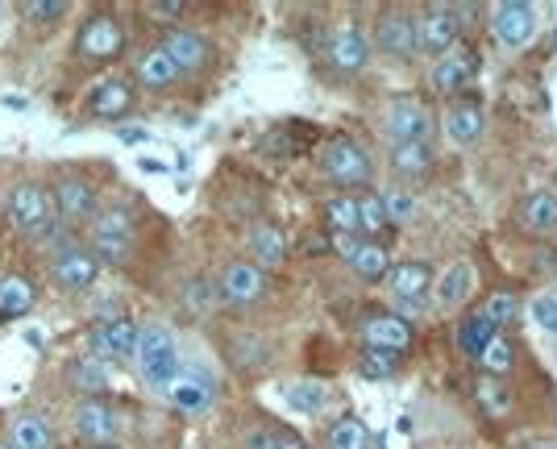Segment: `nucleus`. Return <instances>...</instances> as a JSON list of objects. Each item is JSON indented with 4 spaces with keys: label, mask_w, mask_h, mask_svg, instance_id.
I'll return each instance as SVG.
<instances>
[{
    "label": "nucleus",
    "mask_w": 557,
    "mask_h": 449,
    "mask_svg": "<svg viewBox=\"0 0 557 449\" xmlns=\"http://www.w3.org/2000/svg\"><path fill=\"white\" fill-rule=\"evenodd\" d=\"M104 449H125V446H104Z\"/></svg>",
    "instance_id": "obj_53"
},
{
    "label": "nucleus",
    "mask_w": 557,
    "mask_h": 449,
    "mask_svg": "<svg viewBox=\"0 0 557 449\" xmlns=\"http://www.w3.org/2000/svg\"><path fill=\"white\" fill-rule=\"evenodd\" d=\"M511 362H516V350H511V341L499 333V337H491L487 346L479 350V366H483V375L487 378H504L511 371Z\"/></svg>",
    "instance_id": "obj_33"
},
{
    "label": "nucleus",
    "mask_w": 557,
    "mask_h": 449,
    "mask_svg": "<svg viewBox=\"0 0 557 449\" xmlns=\"http://www.w3.org/2000/svg\"><path fill=\"white\" fill-rule=\"evenodd\" d=\"M325 221L333 237H354L358 234V200L354 196H333L325 204Z\"/></svg>",
    "instance_id": "obj_34"
},
{
    "label": "nucleus",
    "mask_w": 557,
    "mask_h": 449,
    "mask_svg": "<svg viewBox=\"0 0 557 449\" xmlns=\"http://www.w3.org/2000/svg\"><path fill=\"white\" fill-rule=\"evenodd\" d=\"M141 13L171 29V25H180L187 17V4H180V0H150V4H141Z\"/></svg>",
    "instance_id": "obj_42"
},
{
    "label": "nucleus",
    "mask_w": 557,
    "mask_h": 449,
    "mask_svg": "<svg viewBox=\"0 0 557 449\" xmlns=\"http://www.w3.org/2000/svg\"><path fill=\"white\" fill-rule=\"evenodd\" d=\"M287 259V241H283V229L275 225H255L250 229V262L258 271H278Z\"/></svg>",
    "instance_id": "obj_25"
},
{
    "label": "nucleus",
    "mask_w": 557,
    "mask_h": 449,
    "mask_svg": "<svg viewBox=\"0 0 557 449\" xmlns=\"http://www.w3.org/2000/svg\"><path fill=\"white\" fill-rule=\"evenodd\" d=\"M129 50V25L113 4H88L79 9V22L71 34V47L59 67V92L88 88L92 79L109 75Z\"/></svg>",
    "instance_id": "obj_1"
},
{
    "label": "nucleus",
    "mask_w": 557,
    "mask_h": 449,
    "mask_svg": "<svg viewBox=\"0 0 557 449\" xmlns=\"http://www.w3.org/2000/svg\"><path fill=\"white\" fill-rule=\"evenodd\" d=\"M516 296L511 291H495V296H487V304H483V316H487L491 325H495V333L499 329H508L511 321H516Z\"/></svg>",
    "instance_id": "obj_39"
},
{
    "label": "nucleus",
    "mask_w": 557,
    "mask_h": 449,
    "mask_svg": "<svg viewBox=\"0 0 557 449\" xmlns=\"http://www.w3.org/2000/svg\"><path fill=\"white\" fill-rule=\"evenodd\" d=\"M383 229H387V209H383V200H379V196H362V200H358V234L379 237Z\"/></svg>",
    "instance_id": "obj_38"
},
{
    "label": "nucleus",
    "mask_w": 557,
    "mask_h": 449,
    "mask_svg": "<svg viewBox=\"0 0 557 449\" xmlns=\"http://www.w3.org/2000/svg\"><path fill=\"white\" fill-rule=\"evenodd\" d=\"M491 29H495V42L504 50H524L536 38V9L520 4V0L495 4L491 9Z\"/></svg>",
    "instance_id": "obj_16"
},
{
    "label": "nucleus",
    "mask_w": 557,
    "mask_h": 449,
    "mask_svg": "<svg viewBox=\"0 0 557 449\" xmlns=\"http://www.w3.org/2000/svg\"><path fill=\"white\" fill-rule=\"evenodd\" d=\"M470 287H474V271H470V262H454V266L442 275V284H437V300H442L445 308L462 304L466 296H470Z\"/></svg>",
    "instance_id": "obj_31"
},
{
    "label": "nucleus",
    "mask_w": 557,
    "mask_h": 449,
    "mask_svg": "<svg viewBox=\"0 0 557 449\" xmlns=\"http://www.w3.org/2000/svg\"><path fill=\"white\" fill-rule=\"evenodd\" d=\"M520 225H524L529 234H554L557 229L554 191H533V196H524V204H520Z\"/></svg>",
    "instance_id": "obj_28"
},
{
    "label": "nucleus",
    "mask_w": 557,
    "mask_h": 449,
    "mask_svg": "<svg viewBox=\"0 0 557 449\" xmlns=\"http://www.w3.org/2000/svg\"><path fill=\"white\" fill-rule=\"evenodd\" d=\"M383 125H387V134H392L395 142H424L429 129H433V121H429V113L420 109L417 100H395L392 109H387V117H383Z\"/></svg>",
    "instance_id": "obj_23"
},
{
    "label": "nucleus",
    "mask_w": 557,
    "mask_h": 449,
    "mask_svg": "<svg viewBox=\"0 0 557 449\" xmlns=\"http://www.w3.org/2000/svg\"><path fill=\"white\" fill-rule=\"evenodd\" d=\"M116 138H121V142H129V146H138V142H146L150 134H146V129H121Z\"/></svg>",
    "instance_id": "obj_47"
},
{
    "label": "nucleus",
    "mask_w": 557,
    "mask_h": 449,
    "mask_svg": "<svg viewBox=\"0 0 557 449\" xmlns=\"http://www.w3.org/2000/svg\"><path fill=\"white\" fill-rule=\"evenodd\" d=\"M479 403L487 408L491 416H504L511 400H508V391H504V387H499L495 378H483V383H479Z\"/></svg>",
    "instance_id": "obj_44"
},
{
    "label": "nucleus",
    "mask_w": 557,
    "mask_h": 449,
    "mask_svg": "<svg viewBox=\"0 0 557 449\" xmlns=\"http://www.w3.org/2000/svg\"><path fill=\"white\" fill-rule=\"evenodd\" d=\"M4 17H9V4H0V22H4Z\"/></svg>",
    "instance_id": "obj_52"
},
{
    "label": "nucleus",
    "mask_w": 557,
    "mask_h": 449,
    "mask_svg": "<svg viewBox=\"0 0 557 449\" xmlns=\"http://www.w3.org/2000/svg\"><path fill=\"white\" fill-rule=\"evenodd\" d=\"M54 421H59V433L71 441V449L121 446V433H125V421H121V412H116V403L109 396L63 403V412Z\"/></svg>",
    "instance_id": "obj_6"
},
{
    "label": "nucleus",
    "mask_w": 557,
    "mask_h": 449,
    "mask_svg": "<svg viewBox=\"0 0 557 449\" xmlns=\"http://www.w3.org/2000/svg\"><path fill=\"white\" fill-rule=\"evenodd\" d=\"M325 54L337 72H362V67H367V59H371V42L362 38V29L342 25V29H333V34H329Z\"/></svg>",
    "instance_id": "obj_21"
},
{
    "label": "nucleus",
    "mask_w": 557,
    "mask_h": 449,
    "mask_svg": "<svg viewBox=\"0 0 557 449\" xmlns=\"http://www.w3.org/2000/svg\"><path fill=\"white\" fill-rule=\"evenodd\" d=\"M479 72V59H474V50L470 47H454L449 54H442V63H433V75H429V84H433V92L437 96H458L474 79Z\"/></svg>",
    "instance_id": "obj_18"
},
{
    "label": "nucleus",
    "mask_w": 557,
    "mask_h": 449,
    "mask_svg": "<svg viewBox=\"0 0 557 449\" xmlns=\"http://www.w3.org/2000/svg\"><path fill=\"white\" fill-rule=\"evenodd\" d=\"M445 134H449V142L474 146L479 138H483V109H479L474 100L454 104V109L445 113Z\"/></svg>",
    "instance_id": "obj_26"
},
{
    "label": "nucleus",
    "mask_w": 557,
    "mask_h": 449,
    "mask_svg": "<svg viewBox=\"0 0 557 449\" xmlns=\"http://www.w3.org/2000/svg\"><path fill=\"white\" fill-rule=\"evenodd\" d=\"M399 371V354L392 350H367L362 354V375L367 378H392Z\"/></svg>",
    "instance_id": "obj_41"
},
{
    "label": "nucleus",
    "mask_w": 557,
    "mask_h": 449,
    "mask_svg": "<svg viewBox=\"0 0 557 449\" xmlns=\"http://www.w3.org/2000/svg\"><path fill=\"white\" fill-rule=\"evenodd\" d=\"M138 333H141V321H134L125 312V316H109V321H88L84 333L75 337V346H79V354L96 358L104 366H116V362H134Z\"/></svg>",
    "instance_id": "obj_9"
},
{
    "label": "nucleus",
    "mask_w": 557,
    "mask_h": 449,
    "mask_svg": "<svg viewBox=\"0 0 557 449\" xmlns=\"http://www.w3.org/2000/svg\"><path fill=\"white\" fill-rule=\"evenodd\" d=\"M17 171L9 175V166H0V234H4V209H9V188H13Z\"/></svg>",
    "instance_id": "obj_46"
},
{
    "label": "nucleus",
    "mask_w": 557,
    "mask_h": 449,
    "mask_svg": "<svg viewBox=\"0 0 557 449\" xmlns=\"http://www.w3.org/2000/svg\"><path fill=\"white\" fill-rule=\"evenodd\" d=\"M212 304H216L212 279H205V275H191V279H184V287H180V308H184L187 316H209Z\"/></svg>",
    "instance_id": "obj_30"
},
{
    "label": "nucleus",
    "mask_w": 557,
    "mask_h": 449,
    "mask_svg": "<svg viewBox=\"0 0 557 449\" xmlns=\"http://www.w3.org/2000/svg\"><path fill=\"white\" fill-rule=\"evenodd\" d=\"M230 362L233 366H242V371H255V366H262L267 362V346L258 341V337H233L230 341Z\"/></svg>",
    "instance_id": "obj_37"
},
{
    "label": "nucleus",
    "mask_w": 557,
    "mask_h": 449,
    "mask_svg": "<svg viewBox=\"0 0 557 449\" xmlns=\"http://www.w3.org/2000/svg\"><path fill=\"white\" fill-rule=\"evenodd\" d=\"M374 42L383 54H395V59H412L417 54V22L408 13H387L374 25Z\"/></svg>",
    "instance_id": "obj_22"
},
{
    "label": "nucleus",
    "mask_w": 557,
    "mask_h": 449,
    "mask_svg": "<svg viewBox=\"0 0 557 449\" xmlns=\"http://www.w3.org/2000/svg\"><path fill=\"white\" fill-rule=\"evenodd\" d=\"M333 241H337V250L346 254L349 271H354L358 279L379 284V279L392 271V259H387V250H383L379 241H354V237H333Z\"/></svg>",
    "instance_id": "obj_20"
},
{
    "label": "nucleus",
    "mask_w": 557,
    "mask_h": 449,
    "mask_svg": "<svg viewBox=\"0 0 557 449\" xmlns=\"http://www.w3.org/2000/svg\"><path fill=\"white\" fill-rule=\"evenodd\" d=\"M4 229L22 246V254L42 259L50 246L63 237L54 200H50L47 171H17L13 188H9V209H4Z\"/></svg>",
    "instance_id": "obj_2"
},
{
    "label": "nucleus",
    "mask_w": 557,
    "mask_h": 449,
    "mask_svg": "<svg viewBox=\"0 0 557 449\" xmlns=\"http://www.w3.org/2000/svg\"><path fill=\"white\" fill-rule=\"evenodd\" d=\"M278 437H283V428H271V425H255L250 433H246V441H242V449H275Z\"/></svg>",
    "instance_id": "obj_45"
},
{
    "label": "nucleus",
    "mask_w": 557,
    "mask_h": 449,
    "mask_svg": "<svg viewBox=\"0 0 557 449\" xmlns=\"http://www.w3.org/2000/svg\"><path fill=\"white\" fill-rule=\"evenodd\" d=\"M529 316H533L536 329H545V333H554L557 337V296H533Z\"/></svg>",
    "instance_id": "obj_43"
},
{
    "label": "nucleus",
    "mask_w": 557,
    "mask_h": 449,
    "mask_svg": "<svg viewBox=\"0 0 557 449\" xmlns=\"http://www.w3.org/2000/svg\"><path fill=\"white\" fill-rule=\"evenodd\" d=\"M275 449H308L300 441V437H296V433H283V437H278V446Z\"/></svg>",
    "instance_id": "obj_48"
},
{
    "label": "nucleus",
    "mask_w": 557,
    "mask_h": 449,
    "mask_svg": "<svg viewBox=\"0 0 557 449\" xmlns=\"http://www.w3.org/2000/svg\"><path fill=\"white\" fill-rule=\"evenodd\" d=\"M42 304V275L25 262H0V325L25 321Z\"/></svg>",
    "instance_id": "obj_11"
},
{
    "label": "nucleus",
    "mask_w": 557,
    "mask_h": 449,
    "mask_svg": "<svg viewBox=\"0 0 557 449\" xmlns=\"http://www.w3.org/2000/svg\"><path fill=\"white\" fill-rule=\"evenodd\" d=\"M0 449H13L9 446V437H4V412H0Z\"/></svg>",
    "instance_id": "obj_50"
},
{
    "label": "nucleus",
    "mask_w": 557,
    "mask_h": 449,
    "mask_svg": "<svg viewBox=\"0 0 557 449\" xmlns=\"http://www.w3.org/2000/svg\"><path fill=\"white\" fill-rule=\"evenodd\" d=\"M392 166L399 175H424L433 166V150H429V142H395Z\"/></svg>",
    "instance_id": "obj_32"
},
{
    "label": "nucleus",
    "mask_w": 557,
    "mask_h": 449,
    "mask_svg": "<svg viewBox=\"0 0 557 449\" xmlns=\"http://www.w3.org/2000/svg\"><path fill=\"white\" fill-rule=\"evenodd\" d=\"M491 337H499V333H495V325H491L487 316H483V308L466 312V321L458 325V346H462V354L479 358V350L487 346Z\"/></svg>",
    "instance_id": "obj_29"
},
{
    "label": "nucleus",
    "mask_w": 557,
    "mask_h": 449,
    "mask_svg": "<svg viewBox=\"0 0 557 449\" xmlns=\"http://www.w3.org/2000/svg\"><path fill=\"white\" fill-rule=\"evenodd\" d=\"M141 92L138 84L125 72H109L92 79L84 92L75 96V109H71V129H84V125H121L138 113Z\"/></svg>",
    "instance_id": "obj_5"
},
{
    "label": "nucleus",
    "mask_w": 557,
    "mask_h": 449,
    "mask_svg": "<svg viewBox=\"0 0 557 449\" xmlns=\"http://www.w3.org/2000/svg\"><path fill=\"white\" fill-rule=\"evenodd\" d=\"M129 79L138 84V92H150V96L175 92V88L184 84L180 67L171 63V54H166L159 42H150V47H141L138 54H134V63H129Z\"/></svg>",
    "instance_id": "obj_15"
},
{
    "label": "nucleus",
    "mask_w": 557,
    "mask_h": 449,
    "mask_svg": "<svg viewBox=\"0 0 557 449\" xmlns=\"http://www.w3.org/2000/svg\"><path fill=\"white\" fill-rule=\"evenodd\" d=\"M362 337H367V350H392V354H399L412 341V325L399 321L395 312H383V316H371L362 325Z\"/></svg>",
    "instance_id": "obj_24"
},
{
    "label": "nucleus",
    "mask_w": 557,
    "mask_h": 449,
    "mask_svg": "<svg viewBox=\"0 0 557 449\" xmlns=\"http://www.w3.org/2000/svg\"><path fill=\"white\" fill-rule=\"evenodd\" d=\"M321 166H325L329 179H333V184H342V188H358V184H367V179H371V163H367V154L349 142V138H333V142L321 150Z\"/></svg>",
    "instance_id": "obj_17"
},
{
    "label": "nucleus",
    "mask_w": 557,
    "mask_h": 449,
    "mask_svg": "<svg viewBox=\"0 0 557 449\" xmlns=\"http://www.w3.org/2000/svg\"><path fill=\"white\" fill-rule=\"evenodd\" d=\"M417 47L424 54H437V59L449 54V50L458 47V17L449 9H429L417 22Z\"/></svg>",
    "instance_id": "obj_19"
},
{
    "label": "nucleus",
    "mask_w": 557,
    "mask_h": 449,
    "mask_svg": "<svg viewBox=\"0 0 557 449\" xmlns=\"http://www.w3.org/2000/svg\"><path fill=\"white\" fill-rule=\"evenodd\" d=\"M180 366H184V358H180L175 329L166 321H146L138 333V350H134V371H138L141 387L163 396L180 375Z\"/></svg>",
    "instance_id": "obj_7"
},
{
    "label": "nucleus",
    "mask_w": 557,
    "mask_h": 449,
    "mask_svg": "<svg viewBox=\"0 0 557 449\" xmlns=\"http://www.w3.org/2000/svg\"><path fill=\"white\" fill-rule=\"evenodd\" d=\"M387 279H392L395 300H424V291L433 284V271H429V262H399L387 271Z\"/></svg>",
    "instance_id": "obj_27"
},
{
    "label": "nucleus",
    "mask_w": 557,
    "mask_h": 449,
    "mask_svg": "<svg viewBox=\"0 0 557 449\" xmlns=\"http://www.w3.org/2000/svg\"><path fill=\"white\" fill-rule=\"evenodd\" d=\"M529 449H557L554 441H536V446H529Z\"/></svg>",
    "instance_id": "obj_51"
},
{
    "label": "nucleus",
    "mask_w": 557,
    "mask_h": 449,
    "mask_svg": "<svg viewBox=\"0 0 557 449\" xmlns=\"http://www.w3.org/2000/svg\"><path fill=\"white\" fill-rule=\"evenodd\" d=\"M267 287H271L267 271H258L255 262H246V259H230L216 271L212 291H216V300L225 308H255L267 300Z\"/></svg>",
    "instance_id": "obj_12"
},
{
    "label": "nucleus",
    "mask_w": 557,
    "mask_h": 449,
    "mask_svg": "<svg viewBox=\"0 0 557 449\" xmlns=\"http://www.w3.org/2000/svg\"><path fill=\"white\" fill-rule=\"evenodd\" d=\"M163 400L171 403L175 412H184V416H205L212 403H216V378H212L205 366L184 362L175 383L163 391Z\"/></svg>",
    "instance_id": "obj_13"
},
{
    "label": "nucleus",
    "mask_w": 557,
    "mask_h": 449,
    "mask_svg": "<svg viewBox=\"0 0 557 449\" xmlns=\"http://www.w3.org/2000/svg\"><path fill=\"white\" fill-rule=\"evenodd\" d=\"M50 184V200H54V213H59V225L63 234H84L88 221L100 213V204L109 200L104 196V179L109 166L96 171L92 159H67V163L42 166Z\"/></svg>",
    "instance_id": "obj_3"
},
{
    "label": "nucleus",
    "mask_w": 557,
    "mask_h": 449,
    "mask_svg": "<svg viewBox=\"0 0 557 449\" xmlns=\"http://www.w3.org/2000/svg\"><path fill=\"white\" fill-rule=\"evenodd\" d=\"M9 17H13L17 47L42 50L63 34V25L71 17H79V4H71V0H22V4H9Z\"/></svg>",
    "instance_id": "obj_8"
},
{
    "label": "nucleus",
    "mask_w": 557,
    "mask_h": 449,
    "mask_svg": "<svg viewBox=\"0 0 557 449\" xmlns=\"http://www.w3.org/2000/svg\"><path fill=\"white\" fill-rule=\"evenodd\" d=\"M141 171H150V175H163L166 166L159 163V159H141Z\"/></svg>",
    "instance_id": "obj_49"
},
{
    "label": "nucleus",
    "mask_w": 557,
    "mask_h": 449,
    "mask_svg": "<svg viewBox=\"0 0 557 449\" xmlns=\"http://www.w3.org/2000/svg\"><path fill=\"white\" fill-rule=\"evenodd\" d=\"M325 400L329 396L321 383H308V378H304V383H292V387H287V408L300 412V416H317V412L325 408Z\"/></svg>",
    "instance_id": "obj_36"
},
{
    "label": "nucleus",
    "mask_w": 557,
    "mask_h": 449,
    "mask_svg": "<svg viewBox=\"0 0 557 449\" xmlns=\"http://www.w3.org/2000/svg\"><path fill=\"white\" fill-rule=\"evenodd\" d=\"M38 275L42 284L63 296V300H88L100 284V262L88 250V241L79 234H63L47 254L38 259Z\"/></svg>",
    "instance_id": "obj_4"
},
{
    "label": "nucleus",
    "mask_w": 557,
    "mask_h": 449,
    "mask_svg": "<svg viewBox=\"0 0 557 449\" xmlns=\"http://www.w3.org/2000/svg\"><path fill=\"white\" fill-rule=\"evenodd\" d=\"M383 209H387V221H395V225H412L417 200H412L404 188H387L383 191Z\"/></svg>",
    "instance_id": "obj_40"
},
{
    "label": "nucleus",
    "mask_w": 557,
    "mask_h": 449,
    "mask_svg": "<svg viewBox=\"0 0 557 449\" xmlns=\"http://www.w3.org/2000/svg\"><path fill=\"white\" fill-rule=\"evenodd\" d=\"M159 47L171 54V63L180 67V75H200L212 67V59H216V50L212 42L200 34V29H191V25H171L163 29V38H159Z\"/></svg>",
    "instance_id": "obj_14"
},
{
    "label": "nucleus",
    "mask_w": 557,
    "mask_h": 449,
    "mask_svg": "<svg viewBox=\"0 0 557 449\" xmlns=\"http://www.w3.org/2000/svg\"><path fill=\"white\" fill-rule=\"evenodd\" d=\"M325 449H367V425L358 416L333 421L325 433Z\"/></svg>",
    "instance_id": "obj_35"
},
{
    "label": "nucleus",
    "mask_w": 557,
    "mask_h": 449,
    "mask_svg": "<svg viewBox=\"0 0 557 449\" xmlns=\"http://www.w3.org/2000/svg\"><path fill=\"white\" fill-rule=\"evenodd\" d=\"M4 437L13 449H63L59 421L38 400H22L4 412Z\"/></svg>",
    "instance_id": "obj_10"
}]
</instances>
